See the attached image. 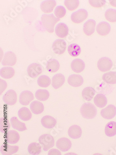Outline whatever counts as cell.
<instances>
[{"instance_id":"cell-1","label":"cell","mask_w":116,"mask_h":155,"mask_svg":"<svg viewBox=\"0 0 116 155\" xmlns=\"http://www.w3.org/2000/svg\"><path fill=\"white\" fill-rule=\"evenodd\" d=\"M60 20V19L55 17L53 14H43L41 17L42 26L50 33L53 32L55 25Z\"/></svg>"},{"instance_id":"cell-2","label":"cell","mask_w":116,"mask_h":155,"mask_svg":"<svg viewBox=\"0 0 116 155\" xmlns=\"http://www.w3.org/2000/svg\"><path fill=\"white\" fill-rule=\"evenodd\" d=\"M80 113L83 117L87 119H93L97 114V110L93 104L85 103L80 108Z\"/></svg>"},{"instance_id":"cell-3","label":"cell","mask_w":116,"mask_h":155,"mask_svg":"<svg viewBox=\"0 0 116 155\" xmlns=\"http://www.w3.org/2000/svg\"><path fill=\"white\" fill-rule=\"evenodd\" d=\"M39 142L42 146L43 150L47 151L54 145V139L50 134H43L40 137Z\"/></svg>"},{"instance_id":"cell-4","label":"cell","mask_w":116,"mask_h":155,"mask_svg":"<svg viewBox=\"0 0 116 155\" xmlns=\"http://www.w3.org/2000/svg\"><path fill=\"white\" fill-rule=\"evenodd\" d=\"M88 16V12L85 9H80L72 14L71 20L73 22L80 23L85 20Z\"/></svg>"},{"instance_id":"cell-5","label":"cell","mask_w":116,"mask_h":155,"mask_svg":"<svg viewBox=\"0 0 116 155\" xmlns=\"http://www.w3.org/2000/svg\"><path fill=\"white\" fill-rule=\"evenodd\" d=\"M113 65L112 61L106 57L101 58L98 61L97 66L98 70L102 72L110 71Z\"/></svg>"},{"instance_id":"cell-6","label":"cell","mask_w":116,"mask_h":155,"mask_svg":"<svg viewBox=\"0 0 116 155\" xmlns=\"http://www.w3.org/2000/svg\"><path fill=\"white\" fill-rule=\"evenodd\" d=\"M43 69L42 66L40 64L33 63L28 66L27 72L28 76L31 78H34L38 77L42 72Z\"/></svg>"},{"instance_id":"cell-7","label":"cell","mask_w":116,"mask_h":155,"mask_svg":"<svg viewBox=\"0 0 116 155\" xmlns=\"http://www.w3.org/2000/svg\"><path fill=\"white\" fill-rule=\"evenodd\" d=\"M17 94L14 90H10L3 95L2 100L6 104L14 105L17 102Z\"/></svg>"},{"instance_id":"cell-8","label":"cell","mask_w":116,"mask_h":155,"mask_svg":"<svg viewBox=\"0 0 116 155\" xmlns=\"http://www.w3.org/2000/svg\"><path fill=\"white\" fill-rule=\"evenodd\" d=\"M66 48V43L64 40H56L53 44V51L56 54H61L64 53L65 52Z\"/></svg>"},{"instance_id":"cell-9","label":"cell","mask_w":116,"mask_h":155,"mask_svg":"<svg viewBox=\"0 0 116 155\" xmlns=\"http://www.w3.org/2000/svg\"><path fill=\"white\" fill-rule=\"evenodd\" d=\"M34 99L33 93L29 91H25L21 93L19 97V102L22 105H28Z\"/></svg>"},{"instance_id":"cell-10","label":"cell","mask_w":116,"mask_h":155,"mask_svg":"<svg viewBox=\"0 0 116 155\" xmlns=\"http://www.w3.org/2000/svg\"><path fill=\"white\" fill-rule=\"evenodd\" d=\"M56 147L60 151L66 152L68 151L72 147V143L68 138L62 137L57 140Z\"/></svg>"},{"instance_id":"cell-11","label":"cell","mask_w":116,"mask_h":155,"mask_svg":"<svg viewBox=\"0 0 116 155\" xmlns=\"http://www.w3.org/2000/svg\"><path fill=\"white\" fill-rule=\"evenodd\" d=\"M17 61L16 55L12 51H8L5 54L2 64L3 66L14 65Z\"/></svg>"},{"instance_id":"cell-12","label":"cell","mask_w":116,"mask_h":155,"mask_svg":"<svg viewBox=\"0 0 116 155\" xmlns=\"http://www.w3.org/2000/svg\"><path fill=\"white\" fill-rule=\"evenodd\" d=\"M100 114L105 119H112L116 115V107L113 105H109L106 108L101 110Z\"/></svg>"},{"instance_id":"cell-13","label":"cell","mask_w":116,"mask_h":155,"mask_svg":"<svg viewBox=\"0 0 116 155\" xmlns=\"http://www.w3.org/2000/svg\"><path fill=\"white\" fill-rule=\"evenodd\" d=\"M5 134V140L9 144H15L20 140V135L15 130H9Z\"/></svg>"},{"instance_id":"cell-14","label":"cell","mask_w":116,"mask_h":155,"mask_svg":"<svg viewBox=\"0 0 116 155\" xmlns=\"http://www.w3.org/2000/svg\"><path fill=\"white\" fill-rule=\"evenodd\" d=\"M56 5V2L54 0L44 1L40 4V9L45 13H50L53 12Z\"/></svg>"},{"instance_id":"cell-15","label":"cell","mask_w":116,"mask_h":155,"mask_svg":"<svg viewBox=\"0 0 116 155\" xmlns=\"http://www.w3.org/2000/svg\"><path fill=\"white\" fill-rule=\"evenodd\" d=\"M96 31L99 35L105 36L109 34L111 31V26L108 22L102 21L98 24Z\"/></svg>"},{"instance_id":"cell-16","label":"cell","mask_w":116,"mask_h":155,"mask_svg":"<svg viewBox=\"0 0 116 155\" xmlns=\"http://www.w3.org/2000/svg\"><path fill=\"white\" fill-rule=\"evenodd\" d=\"M56 35L60 38H65L68 35L69 29L66 24L59 23L57 24L55 29Z\"/></svg>"},{"instance_id":"cell-17","label":"cell","mask_w":116,"mask_h":155,"mask_svg":"<svg viewBox=\"0 0 116 155\" xmlns=\"http://www.w3.org/2000/svg\"><path fill=\"white\" fill-rule=\"evenodd\" d=\"M96 22L92 19L88 20L84 24L83 31L84 33L88 36L93 34L95 32Z\"/></svg>"},{"instance_id":"cell-18","label":"cell","mask_w":116,"mask_h":155,"mask_svg":"<svg viewBox=\"0 0 116 155\" xmlns=\"http://www.w3.org/2000/svg\"><path fill=\"white\" fill-rule=\"evenodd\" d=\"M67 81L70 85L74 87H78L83 84L84 79L80 75L72 74L69 76Z\"/></svg>"},{"instance_id":"cell-19","label":"cell","mask_w":116,"mask_h":155,"mask_svg":"<svg viewBox=\"0 0 116 155\" xmlns=\"http://www.w3.org/2000/svg\"><path fill=\"white\" fill-rule=\"evenodd\" d=\"M41 123L44 128L47 129H52L56 125L57 121L53 117L47 115L44 116L42 118Z\"/></svg>"},{"instance_id":"cell-20","label":"cell","mask_w":116,"mask_h":155,"mask_svg":"<svg viewBox=\"0 0 116 155\" xmlns=\"http://www.w3.org/2000/svg\"><path fill=\"white\" fill-rule=\"evenodd\" d=\"M71 66L73 71L79 73L84 70L85 68V64L84 61L80 59H75L72 61Z\"/></svg>"},{"instance_id":"cell-21","label":"cell","mask_w":116,"mask_h":155,"mask_svg":"<svg viewBox=\"0 0 116 155\" xmlns=\"http://www.w3.org/2000/svg\"><path fill=\"white\" fill-rule=\"evenodd\" d=\"M69 137L72 139H78L81 137L82 130L79 126L73 125L69 128L68 130Z\"/></svg>"},{"instance_id":"cell-22","label":"cell","mask_w":116,"mask_h":155,"mask_svg":"<svg viewBox=\"0 0 116 155\" xmlns=\"http://www.w3.org/2000/svg\"><path fill=\"white\" fill-rule=\"evenodd\" d=\"M19 150L17 146H11L7 144H3L0 149L2 154L3 155H11L16 153Z\"/></svg>"},{"instance_id":"cell-23","label":"cell","mask_w":116,"mask_h":155,"mask_svg":"<svg viewBox=\"0 0 116 155\" xmlns=\"http://www.w3.org/2000/svg\"><path fill=\"white\" fill-rule=\"evenodd\" d=\"M65 82V78L61 74H57L52 78V85L55 89L60 88Z\"/></svg>"},{"instance_id":"cell-24","label":"cell","mask_w":116,"mask_h":155,"mask_svg":"<svg viewBox=\"0 0 116 155\" xmlns=\"http://www.w3.org/2000/svg\"><path fill=\"white\" fill-rule=\"evenodd\" d=\"M31 111L35 115L40 114L43 112L44 110V105L41 102L34 101L30 104Z\"/></svg>"},{"instance_id":"cell-25","label":"cell","mask_w":116,"mask_h":155,"mask_svg":"<svg viewBox=\"0 0 116 155\" xmlns=\"http://www.w3.org/2000/svg\"><path fill=\"white\" fill-rule=\"evenodd\" d=\"M10 123L12 127L18 131H23L27 130V127L24 123L19 121L16 117H13L10 119Z\"/></svg>"},{"instance_id":"cell-26","label":"cell","mask_w":116,"mask_h":155,"mask_svg":"<svg viewBox=\"0 0 116 155\" xmlns=\"http://www.w3.org/2000/svg\"><path fill=\"white\" fill-rule=\"evenodd\" d=\"M18 115L21 120L24 121H28L32 118V113L27 107H23L20 109L18 111Z\"/></svg>"},{"instance_id":"cell-27","label":"cell","mask_w":116,"mask_h":155,"mask_svg":"<svg viewBox=\"0 0 116 155\" xmlns=\"http://www.w3.org/2000/svg\"><path fill=\"white\" fill-rule=\"evenodd\" d=\"M94 103L98 108H104L107 104V99L104 95L98 94L94 97Z\"/></svg>"},{"instance_id":"cell-28","label":"cell","mask_w":116,"mask_h":155,"mask_svg":"<svg viewBox=\"0 0 116 155\" xmlns=\"http://www.w3.org/2000/svg\"><path fill=\"white\" fill-rule=\"evenodd\" d=\"M95 94H96V91L91 87H87L84 88L82 91V93L83 98L87 101H90L92 100Z\"/></svg>"},{"instance_id":"cell-29","label":"cell","mask_w":116,"mask_h":155,"mask_svg":"<svg viewBox=\"0 0 116 155\" xmlns=\"http://www.w3.org/2000/svg\"><path fill=\"white\" fill-rule=\"evenodd\" d=\"M14 75V69L10 67H5L0 70V76L3 78L10 79Z\"/></svg>"},{"instance_id":"cell-30","label":"cell","mask_w":116,"mask_h":155,"mask_svg":"<svg viewBox=\"0 0 116 155\" xmlns=\"http://www.w3.org/2000/svg\"><path fill=\"white\" fill-rule=\"evenodd\" d=\"M60 67V64L57 60L51 59L47 61L46 68L49 72L54 73L56 72L59 70Z\"/></svg>"},{"instance_id":"cell-31","label":"cell","mask_w":116,"mask_h":155,"mask_svg":"<svg viewBox=\"0 0 116 155\" xmlns=\"http://www.w3.org/2000/svg\"><path fill=\"white\" fill-rule=\"evenodd\" d=\"M103 81L110 84H116V72L110 71L105 73L102 77Z\"/></svg>"},{"instance_id":"cell-32","label":"cell","mask_w":116,"mask_h":155,"mask_svg":"<svg viewBox=\"0 0 116 155\" xmlns=\"http://www.w3.org/2000/svg\"><path fill=\"white\" fill-rule=\"evenodd\" d=\"M105 134L109 137H112L116 135V122L111 121L106 124Z\"/></svg>"},{"instance_id":"cell-33","label":"cell","mask_w":116,"mask_h":155,"mask_svg":"<svg viewBox=\"0 0 116 155\" xmlns=\"http://www.w3.org/2000/svg\"><path fill=\"white\" fill-rule=\"evenodd\" d=\"M42 150V146L40 143H32L28 145L27 148L28 153L30 155H37L40 154Z\"/></svg>"},{"instance_id":"cell-34","label":"cell","mask_w":116,"mask_h":155,"mask_svg":"<svg viewBox=\"0 0 116 155\" xmlns=\"http://www.w3.org/2000/svg\"><path fill=\"white\" fill-rule=\"evenodd\" d=\"M68 53L72 57H77L81 53V48L77 44L72 43L68 46Z\"/></svg>"},{"instance_id":"cell-35","label":"cell","mask_w":116,"mask_h":155,"mask_svg":"<svg viewBox=\"0 0 116 155\" xmlns=\"http://www.w3.org/2000/svg\"><path fill=\"white\" fill-rule=\"evenodd\" d=\"M49 96L50 94L47 90L41 89L37 90L35 94L36 98L40 101H46L49 97Z\"/></svg>"},{"instance_id":"cell-36","label":"cell","mask_w":116,"mask_h":155,"mask_svg":"<svg viewBox=\"0 0 116 155\" xmlns=\"http://www.w3.org/2000/svg\"><path fill=\"white\" fill-rule=\"evenodd\" d=\"M38 85L43 88H47L51 84V81L49 77L46 75H42L37 80Z\"/></svg>"},{"instance_id":"cell-37","label":"cell","mask_w":116,"mask_h":155,"mask_svg":"<svg viewBox=\"0 0 116 155\" xmlns=\"http://www.w3.org/2000/svg\"><path fill=\"white\" fill-rule=\"evenodd\" d=\"M10 124L8 119L6 118H0V131L2 133H6L10 129Z\"/></svg>"},{"instance_id":"cell-38","label":"cell","mask_w":116,"mask_h":155,"mask_svg":"<svg viewBox=\"0 0 116 155\" xmlns=\"http://www.w3.org/2000/svg\"><path fill=\"white\" fill-rule=\"evenodd\" d=\"M105 18L111 22H116V10L110 8L105 11Z\"/></svg>"},{"instance_id":"cell-39","label":"cell","mask_w":116,"mask_h":155,"mask_svg":"<svg viewBox=\"0 0 116 155\" xmlns=\"http://www.w3.org/2000/svg\"><path fill=\"white\" fill-rule=\"evenodd\" d=\"M64 3L68 10L72 11L78 7L79 2V0H66Z\"/></svg>"},{"instance_id":"cell-40","label":"cell","mask_w":116,"mask_h":155,"mask_svg":"<svg viewBox=\"0 0 116 155\" xmlns=\"http://www.w3.org/2000/svg\"><path fill=\"white\" fill-rule=\"evenodd\" d=\"M66 14V8L62 6H58L55 8L54 10V15L57 18H62Z\"/></svg>"},{"instance_id":"cell-41","label":"cell","mask_w":116,"mask_h":155,"mask_svg":"<svg viewBox=\"0 0 116 155\" xmlns=\"http://www.w3.org/2000/svg\"><path fill=\"white\" fill-rule=\"evenodd\" d=\"M89 2L93 7L100 8L105 4L106 1L104 0H91L89 1Z\"/></svg>"},{"instance_id":"cell-42","label":"cell","mask_w":116,"mask_h":155,"mask_svg":"<svg viewBox=\"0 0 116 155\" xmlns=\"http://www.w3.org/2000/svg\"><path fill=\"white\" fill-rule=\"evenodd\" d=\"M0 84H1V87H0V94L1 95L2 92L6 90L7 87V84L6 81L3 80H0Z\"/></svg>"},{"instance_id":"cell-43","label":"cell","mask_w":116,"mask_h":155,"mask_svg":"<svg viewBox=\"0 0 116 155\" xmlns=\"http://www.w3.org/2000/svg\"><path fill=\"white\" fill-rule=\"evenodd\" d=\"M48 155H61V153L60 150L55 149L50 150L48 153Z\"/></svg>"},{"instance_id":"cell-44","label":"cell","mask_w":116,"mask_h":155,"mask_svg":"<svg viewBox=\"0 0 116 155\" xmlns=\"http://www.w3.org/2000/svg\"><path fill=\"white\" fill-rule=\"evenodd\" d=\"M110 3L112 6L116 7V1H110Z\"/></svg>"}]
</instances>
